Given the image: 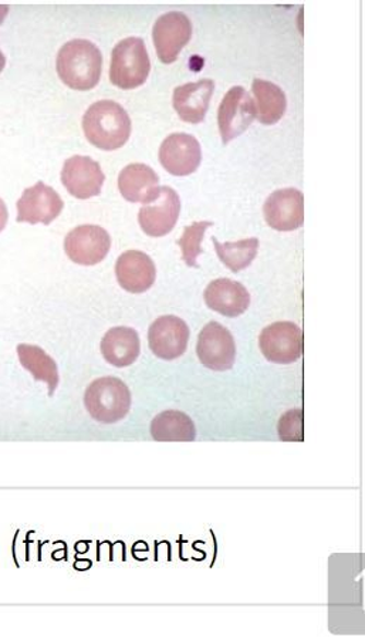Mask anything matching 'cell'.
<instances>
[{"mask_svg":"<svg viewBox=\"0 0 365 638\" xmlns=\"http://www.w3.org/2000/svg\"><path fill=\"white\" fill-rule=\"evenodd\" d=\"M56 68L66 86L87 92L96 87L102 78V51L90 40H71L57 55Z\"/></svg>","mask_w":365,"mask_h":638,"instance_id":"1","label":"cell"},{"mask_svg":"<svg viewBox=\"0 0 365 638\" xmlns=\"http://www.w3.org/2000/svg\"><path fill=\"white\" fill-rule=\"evenodd\" d=\"M83 130L90 143L99 150L114 151L126 145L131 120L120 104L102 101L92 104L83 117Z\"/></svg>","mask_w":365,"mask_h":638,"instance_id":"2","label":"cell"},{"mask_svg":"<svg viewBox=\"0 0 365 638\" xmlns=\"http://www.w3.org/2000/svg\"><path fill=\"white\" fill-rule=\"evenodd\" d=\"M84 405L98 423L116 424L130 413L131 392L120 378H97L85 390Z\"/></svg>","mask_w":365,"mask_h":638,"instance_id":"3","label":"cell"},{"mask_svg":"<svg viewBox=\"0 0 365 638\" xmlns=\"http://www.w3.org/2000/svg\"><path fill=\"white\" fill-rule=\"evenodd\" d=\"M151 60L141 37H127L114 47L110 80L114 86L132 90L142 86L149 79Z\"/></svg>","mask_w":365,"mask_h":638,"instance_id":"4","label":"cell"},{"mask_svg":"<svg viewBox=\"0 0 365 638\" xmlns=\"http://www.w3.org/2000/svg\"><path fill=\"white\" fill-rule=\"evenodd\" d=\"M256 118L254 98L242 86H235L225 94L224 101L217 110V126H220L222 141L231 143L236 137L244 134Z\"/></svg>","mask_w":365,"mask_h":638,"instance_id":"5","label":"cell"},{"mask_svg":"<svg viewBox=\"0 0 365 638\" xmlns=\"http://www.w3.org/2000/svg\"><path fill=\"white\" fill-rule=\"evenodd\" d=\"M192 37V22L182 12H169L156 19L153 40L156 56L165 64L174 63Z\"/></svg>","mask_w":365,"mask_h":638,"instance_id":"6","label":"cell"},{"mask_svg":"<svg viewBox=\"0 0 365 638\" xmlns=\"http://www.w3.org/2000/svg\"><path fill=\"white\" fill-rule=\"evenodd\" d=\"M259 347L269 362L292 364L303 354V332L292 321H276L260 333Z\"/></svg>","mask_w":365,"mask_h":638,"instance_id":"7","label":"cell"},{"mask_svg":"<svg viewBox=\"0 0 365 638\" xmlns=\"http://www.w3.org/2000/svg\"><path fill=\"white\" fill-rule=\"evenodd\" d=\"M110 248V235L97 225L78 226L64 239L66 253L71 261L82 267H94L103 262Z\"/></svg>","mask_w":365,"mask_h":638,"instance_id":"8","label":"cell"},{"mask_svg":"<svg viewBox=\"0 0 365 638\" xmlns=\"http://www.w3.org/2000/svg\"><path fill=\"white\" fill-rule=\"evenodd\" d=\"M197 354L203 366L213 371H226L234 367L236 346L229 330L211 321L199 333Z\"/></svg>","mask_w":365,"mask_h":638,"instance_id":"9","label":"cell"},{"mask_svg":"<svg viewBox=\"0 0 365 638\" xmlns=\"http://www.w3.org/2000/svg\"><path fill=\"white\" fill-rule=\"evenodd\" d=\"M181 214L178 192L169 187H160L153 201L144 203L139 214L141 229L153 238L168 235L177 225Z\"/></svg>","mask_w":365,"mask_h":638,"instance_id":"10","label":"cell"},{"mask_svg":"<svg viewBox=\"0 0 365 638\" xmlns=\"http://www.w3.org/2000/svg\"><path fill=\"white\" fill-rule=\"evenodd\" d=\"M160 163L175 177H188L197 172L202 161L201 144L187 132H174L160 146Z\"/></svg>","mask_w":365,"mask_h":638,"instance_id":"11","label":"cell"},{"mask_svg":"<svg viewBox=\"0 0 365 638\" xmlns=\"http://www.w3.org/2000/svg\"><path fill=\"white\" fill-rule=\"evenodd\" d=\"M264 220L279 233H292L305 224V197L296 188L278 189L264 202Z\"/></svg>","mask_w":365,"mask_h":638,"instance_id":"12","label":"cell"},{"mask_svg":"<svg viewBox=\"0 0 365 638\" xmlns=\"http://www.w3.org/2000/svg\"><path fill=\"white\" fill-rule=\"evenodd\" d=\"M16 206L17 222L50 225L63 211L64 202L54 188L40 181L23 191Z\"/></svg>","mask_w":365,"mask_h":638,"instance_id":"13","label":"cell"},{"mask_svg":"<svg viewBox=\"0 0 365 638\" xmlns=\"http://www.w3.org/2000/svg\"><path fill=\"white\" fill-rule=\"evenodd\" d=\"M104 181H106V175L97 161L83 157V155L69 158L61 169V182L70 196L79 200H89V198L99 196Z\"/></svg>","mask_w":365,"mask_h":638,"instance_id":"14","label":"cell"},{"mask_svg":"<svg viewBox=\"0 0 365 638\" xmlns=\"http://www.w3.org/2000/svg\"><path fill=\"white\" fill-rule=\"evenodd\" d=\"M189 329L177 316H163L156 319L149 330L151 352L163 361H175L187 352Z\"/></svg>","mask_w":365,"mask_h":638,"instance_id":"15","label":"cell"},{"mask_svg":"<svg viewBox=\"0 0 365 638\" xmlns=\"http://www.w3.org/2000/svg\"><path fill=\"white\" fill-rule=\"evenodd\" d=\"M203 297H205V304L211 310L225 316V318H238L250 306L248 290L232 279H216V281L211 282L203 293Z\"/></svg>","mask_w":365,"mask_h":638,"instance_id":"16","label":"cell"},{"mask_svg":"<svg viewBox=\"0 0 365 638\" xmlns=\"http://www.w3.org/2000/svg\"><path fill=\"white\" fill-rule=\"evenodd\" d=\"M213 90H215V83L211 79L182 84V86L175 88L173 103L179 118L185 122H191V125H199L205 120Z\"/></svg>","mask_w":365,"mask_h":638,"instance_id":"17","label":"cell"},{"mask_svg":"<svg viewBox=\"0 0 365 638\" xmlns=\"http://www.w3.org/2000/svg\"><path fill=\"white\" fill-rule=\"evenodd\" d=\"M117 281L122 290L144 293L154 285L156 268L153 259L140 250H128L116 263Z\"/></svg>","mask_w":365,"mask_h":638,"instance_id":"18","label":"cell"},{"mask_svg":"<svg viewBox=\"0 0 365 638\" xmlns=\"http://www.w3.org/2000/svg\"><path fill=\"white\" fill-rule=\"evenodd\" d=\"M118 189L128 202L149 203L160 191V178L145 164H130L118 175Z\"/></svg>","mask_w":365,"mask_h":638,"instance_id":"19","label":"cell"},{"mask_svg":"<svg viewBox=\"0 0 365 638\" xmlns=\"http://www.w3.org/2000/svg\"><path fill=\"white\" fill-rule=\"evenodd\" d=\"M141 352L140 335L134 329L114 328L108 330L102 342L104 361L114 367L122 368L137 362Z\"/></svg>","mask_w":365,"mask_h":638,"instance_id":"20","label":"cell"},{"mask_svg":"<svg viewBox=\"0 0 365 638\" xmlns=\"http://www.w3.org/2000/svg\"><path fill=\"white\" fill-rule=\"evenodd\" d=\"M151 436L158 442H192L197 438L193 421L181 411H164L151 423Z\"/></svg>","mask_w":365,"mask_h":638,"instance_id":"21","label":"cell"},{"mask_svg":"<svg viewBox=\"0 0 365 638\" xmlns=\"http://www.w3.org/2000/svg\"><path fill=\"white\" fill-rule=\"evenodd\" d=\"M256 98V118L264 126H273L281 121L287 108V98L283 90L268 80H254Z\"/></svg>","mask_w":365,"mask_h":638,"instance_id":"22","label":"cell"},{"mask_svg":"<svg viewBox=\"0 0 365 638\" xmlns=\"http://www.w3.org/2000/svg\"><path fill=\"white\" fill-rule=\"evenodd\" d=\"M17 356L22 366L31 371L35 380L46 382L49 387V395H54L60 380L54 358L42 347L32 346V344H19Z\"/></svg>","mask_w":365,"mask_h":638,"instance_id":"23","label":"cell"},{"mask_svg":"<svg viewBox=\"0 0 365 638\" xmlns=\"http://www.w3.org/2000/svg\"><path fill=\"white\" fill-rule=\"evenodd\" d=\"M213 247L216 249L217 257L222 263L232 272L238 273L249 268L258 255L259 239L249 238L238 240V243L222 244L216 238H212Z\"/></svg>","mask_w":365,"mask_h":638,"instance_id":"24","label":"cell"},{"mask_svg":"<svg viewBox=\"0 0 365 638\" xmlns=\"http://www.w3.org/2000/svg\"><path fill=\"white\" fill-rule=\"evenodd\" d=\"M213 222L201 221L193 222L192 225L185 228L182 238L178 240L179 248H181L184 262L191 268H198L197 259L199 255L203 253L202 240L208 229L211 228Z\"/></svg>","mask_w":365,"mask_h":638,"instance_id":"25","label":"cell"},{"mask_svg":"<svg viewBox=\"0 0 365 638\" xmlns=\"http://www.w3.org/2000/svg\"><path fill=\"white\" fill-rule=\"evenodd\" d=\"M303 420H305V414L302 410H292L289 413L282 415L281 421H279L278 433L282 441L286 442H297L303 441Z\"/></svg>","mask_w":365,"mask_h":638,"instance_id":"26","label":"cell"},{"mask_svg":"<svg viewBox=\"0 0 365 638\" xmlns=\"http://www.w3.org/2000/svg\"><path fill=\"white\" fill-rule=\"evenodd\" d=\"M9 212L7 203L3 200H0V233L4 229V226L8 224Z\"/></svg>","mask_w":365,"mask_h":638,"instance_id":"27","label":"cell"},{"mask_svg":"<svg viewBox=\"0 0 365 638\" xmlns=\"http://www.w3.org/2000/svg\"><path fill=\"white\" fill-rule=\"evenodd\" d=\"M9 7L7 4H0V23L4 21V17L8 16Z\"/></svg>","mask_w":365,"mask_h":638,"instance_id":"28","label":"cell"},{"mask_svg":"<svg viewBox=\"0 0 365 638\" xmlns=\"http://www.w3.org/2000/svg\"><path fill=\"white\" fill-rule=\"evenodd\" d=\"M4 66H7V59H4V55L0 51V73L3 72Z\"/></svg>","mask_w":365,"mask_h":638,"instance_id":"29","label":"cell"}]
</instances>
